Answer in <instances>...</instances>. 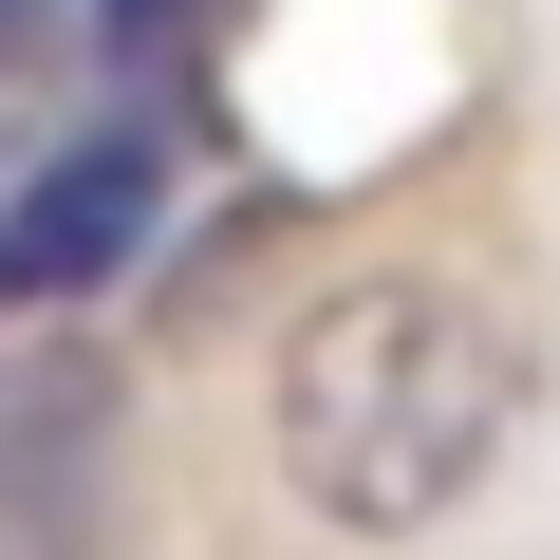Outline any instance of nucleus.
I'll return each instance as SVG.
<instances>
[{
    "mask_svg": "<svg viewBox=\"0 0 560 560\" xmlns=\"http://www.w3.org/2000/svg\"><path fill=\"white\" fill-rule=\"evenodd\" d=\"M504 448V337L448 300V280H355V300L300 318V355H280V467H300V504L337 523H448Z\"/></svg>",
    "mask_w": 560,
    "mask_h": 560,
    "instance_id": "f257e3e1",
    "label": "nucleus"
},
{
    "mask_svg": "<svg viewBox=\"0 0 560 560\" xmlns=\"http://www.w3.org/2000/svg\"><path fill=\"white\" fill-rule=\"evenodd\" d=\"M38 38H57V0H0V57H38Z\"/></svg>",
    "mask_w": 560,
    "mask_h": 560,
    "instance_id": "7ed1b4c3",
    "label": "nucleus"
},
{
    "mask_svg": "<svg viewBox=\"0 0 560 560\" xmlns=\"http://www.w3.org/2000/svg\"><path fill=\"white\" fill-rule=\"evenodd\" d=\"M113 20H168V0H113Z\"/></svg>",
    "mask_w": 560,
    "mask_h": 560,
    "instance_id": "20e7f679",
    "label": "nucleus"
},
{
    "mask_svg": "<svg viewBox=\"0 0 560 560\" xmlns=\"http://www.w3.org/2000/svg\"><path fill=\"white\" fill-rule=\"evenodd\" d=\"M150 206H168V150H150V131L57 150L20 206H0V300H94V280L150 243Z\"/></svg>",
    "mask_w": 560,
    "mask_h": 560,
    "instance_id": "f03ea898",
    "label": "nucleus"
}]
</instances>
